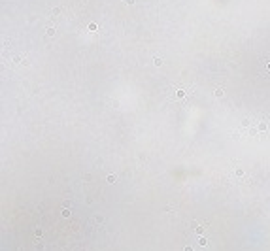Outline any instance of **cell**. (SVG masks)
Returning a JSON list of instances; mask_svg holds the SVG:
<instances>
[{
	"instance_id": "11",
	"label": "cell",
	"mask_w": 270,
	"mask_h": 251,
	"mask_svg": "<svg viewBox=\"0 0 270 251\" xmlns=\"http://www.w3.org/2000/svg\"><path fill=\"white\" fill-rule=\"evenodd\" d=\"M183 251H193V247H191V245H185V247H183Z\"/></svg>"
},
{
	"instance_id": "5",
	"label": "cell",
	"mask_w": 270,
	"mask_h": 251,
	"mask_svg": "<svg viewBox=\"0 0 270 251\" xmlns=\"http://www.w3.org/2000/svg\"><path fill=\"white\" fill-rule=\"evenodd\" d=\"M115 181H117V176H115V174H110V176H108V183H115Z\"/></svg>"
},
{
	"instance_id": "6",
	"label": "cell",
	"mask_w": 270,
	"mask_h": 251,
	"mask_svg": "<svg viewBox=\"0 0 270 251\" xmlns=\"http://www.w3.org/2000/svg\"><path fill=\"white\" fill-rule=\"evenodd\" d=\"M55 27H49V28H47V36H55Z\"/></svg>"
},
{
	"instance_id": "12",
	"label": "cell",
	"mask_w": 270,
	"mask_h": 251,
	"mask_svg": "<svg viewBox=\"0 0 270 251\" xmlns=\"http://www.w3.org/2000/svg\"><path fill=\"white\" fill-rule=\"evenodd\" d=\"M125 2H127V4H134L136 0H125Z\"/></svg>"
},
{
	"instance_id": "10",
	"label": "cell",
	"mask_w": 270,
	"mask_h": 251,
	"mask_svg": "<svg viewBox=\"0 0 270 251\" xmlns=\"http://www.w3.org/2000/svg\"><path fill=\"white\" fill-rule=\"evenodd\" d=\"M236 176H244V170H242V168H236Z\"/></svg>"
},
{
	"instance_id": "9",
	"label": "cell",
	"mask_w": 270,
	"mask_h": 251,
	"mask_svg": "<svg viewBox=\"0 0 270 251\" xmlns=\"http://www.w3.org/2000/svg\"><path fill=\"white\" fill-rule=\"evenodd\" d=\"M34 236H36V238H40V236H42V229H36V230H34Z\"/></svg>"
},
{
	"instance_id": "8",
	"label": "cell",
	"mask_w": 270,
	"mask_h": 251,
	"mask_svg": "<svg viewBox=\"0 0 270 251\" xmlns=\"http://www.w3.org/2000/svg\"><path fill=\"white\" fill-rule=\"evenodd\" d=\"M59 11H61V9H59V8H55V9H51V15H53V17H57V15H59Z\"/></svg>"
},
{
	"instance_id": "4",
	"label": "cell",
	"mask_w": 270,
	"mask_h": 251,
	"mask_svg": "<svg viewBox=\"0 0 270 251\" xmlns=\"http://www.w3.org/2000/svg\"><path fill=\"white\" fill-rule=\"evenodd\" d=\"M198 245H202V247H206V245H208V240H206L204 236H200V238H198Z\"/></svg>"
},
{
	"instance_id": "2",
	"label": "cell",
	"mask_w": 270,
	"mask_h": 251,
	"mask_svg": "<svg viewBox=\"0 0 270 251\" xmlns=\"http://www.w3.org/2000/svg\"><path fill=\"white\" fill-rule=\"evenodd\" d=\"M206 230H208V225H206V223H204V225H196V229H195V232H196V234H204V232H206Z\"/></svg>"
},
{
	"instance_id": "3",
	"label": "cell",
	"mask_w": 270,
	"mask_h": 251,
	"mask_svg": "<svg viewBox=\"0 0 270 251\" xmlns=\"http://www.w3.org/2000/svg\"><path fill=\"white\" fill-rule=\"evenodd\" d=\"M214 94H215V96H217V98H219V96H223V94H225V89H223V87H217Z\"/></svg>"
},
{
	"instance_id": "7",
	"label": "cell",
	"mask_w": 270,
	"mask_h": 251,
	"mask_svg": "<svg viewBox=\"0 0 270 251\" xmlns=\"http://www.w3.org/2000/svg\"><path fill=\"white\" fill-rule=\"evenodd\" d=\"M153 61H155V66H161V64H162V59H161V57H155Z\"/></svg>"
},
{
	"instance_id": "1",
	"label": "cell",
	"mask_w": 270,
	"mask_h": 251,
	"mask_svg": "<svg viewBox=\"0 0 270 251\" xmlns=\"http://www.w3.org/2000/svg\"><path fill=\"white\" fill-rule=\"evenodd\" d=\"M266 128H268V121L263 119V121L259 123V127H257V132H266Z\"/></svg>"
}]
</instances>
